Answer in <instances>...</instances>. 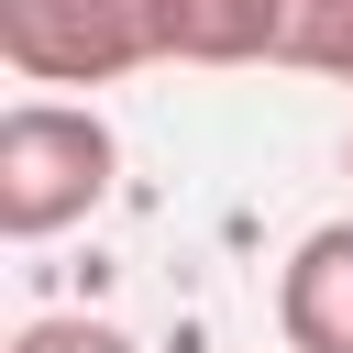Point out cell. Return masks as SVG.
I'll return each mask as SVG.
<instances>
[{
  "label": "cell",
  "mask_w": 353,
  "mask_h": 353,
  "mask_svg": "<svg viewBox=\"0 0 353 353\" xmlns=\"http://www.w3.org/2000/svg\"><path fill=\"white\" fill-rule=\"evenodd\" d=\"M342 176H353V143H342Z\"/></svg>",
  "instance_id": "7"
},
{
  "label": "cell",
  "mask_w": 353,
  "mask_h": 353,
  "mask_svg": "<svg viewBox=\"0 0 353 353\" xmlns=\"http://www.w3.org/2000/svg\"><path fill=\"white\" fill-rule=\"evenodd\" d=\"M0 66L33 88H110L165 66V22L154 0H0Z\"/></svg>",
  "instance_id": "2"
},
{
  "label": "cell",
  "mask_w": 353,
  "mask_h": 353,
  "mask_svg": "<svg viewBox=\"0 0 353 353\" xmlns=\"http://www.w3.org/2000/svg\"><path fill=\"white\" fill-rule=\"evenodd\" d=\"M165 66H265L287 55V0H154Z\"/></svg>",
  "instance_id": "4"
},
{
  "label": "cell",
  "mask_w": 353,
  "mask_h": 353,
  "mask_svg": "<svg viewBox=\"0 0 353 353\" xmlns=\"http://www.w3.org/2000/svg\"><path fill=\"white\" fill-rule=\"evenodd\" d=\"M276 66H309V77L353 88V0H287V55Z\"/></svg>",
  "instance_id": "5"
},
{
  "label": "cell",
  "mask_w": 353,
  "mask_h": 353,
  "mask_svg": "<svg viewBox=\"0 0 353 353\" xmlns=\"http://www.w3.org/2000/svg\"><path fill=\"white\" fill-rule=\"evenodd\" d=\"M121 176V132L88 99H11L0 110V232L11 243H55L77 232Z\"/></svg>",
  "instance_id": "1"
},
{
  "label": "cell",
  "mask_w": 353,
  "mask_h": 353,
  "mask_svg": "<svg viewBox=\"0 0 353 353\" xmlns=\"http://www.w3.org/2000/svg\"><path fill=\"white\" fill-rule=\"evenodd\" d=\"M276 342L287 353H353V221L298 232L276 265Z\"/></svg>",
  "instance_id": "3"
},
{
  "label": "cell",
  "mask_w": 353,
  "mask_h": 353,
  "mask_svg": "<svg viewBox=\"0 0 353 353\" xmlns=\"http://www.w3.org/2000/svg\"><path fill=\"white\" fill-rule=\"evenodd\" d=\"M11 353H143L121 320H88V309H55V320H22Z\"/></svg>",
  "instance_id": "6"
}]
</instances>
